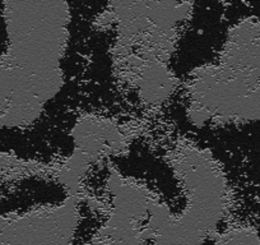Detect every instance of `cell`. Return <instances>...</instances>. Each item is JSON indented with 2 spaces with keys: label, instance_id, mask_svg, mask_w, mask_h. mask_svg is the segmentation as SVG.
<instances>
[{
  "label": "cell",
  "instance_id": "cell-2",
  "mask_svg": "<svg viewBox=\"0 0 260 245\" xmlns=\"http://www.w3.org/2000/svg\"><path fill=\"white\" fill-rule=\"evenodd\" d=\"M191 11L184 2H115L100 16V26H116L115 73L144 105L164 104L174 92L170 59Z\"/></svg>",
  "mask_w": 260,
  "mask_h": 245
},
{
  "label": "cell",
  "instance_id": "cell-4",
  "mask_svg": "<svg viewBox=\"0 0 260 245\" xmlns=\"http://www.w3.org/2000/svg\"><path fill=\"white\" fill-rule=\"evenodd\" d=\"M82 198L73 194L0 222V245H72Z\"/></svg>",
  "mask_w": 260,
  "mask_h": 245
},
{
  "label": "cell",
  "instance_id": "cell-3",
  "mask_svg": "<svg viewBox=\"0 0 260 245\" xmlns=\"http://www.w3.org/2000/svg\"><path fill=\"white\" fill-rule=\"evenodd\" d=\"M169 164L185 197L176 213V245H202L226 213V177L213 155L191 142L171 149Z\"/></svg>",
  "mask_w": 260,
  "mask_h": 245
},
{
  "label": "cell",
  "instance_id": "cell-1",
  "mask_svg": "<svg viewBox=\"0 0 260 245\" xmlns=\"http://www.w3.org/2000/svg\"><path fill=\"white\" fill-rule=\"evenodd\" d=\"M7 14L12 47L0 82L7 95L4 122L28 126L64 84L71 8L65 2H23L9 4Z\"/></svg>",
  "mask_w": 260,
  "mask_h": 245
},
{
  "label": "cell",
  "instance_id": "cell-5",
  "mask_svg": "<svg viewBox=\"0 0 260 245\" xmlns=\"http://www.w3.org/2000/svg\"><path fill=\"white\" fill-rule=\"evenodd\" d=\"M214 245H260V236L249 226H232L216 234Z\"/></svg>",
  "mask_w": 260,
  "mask_h": 245
}]
</instances>
